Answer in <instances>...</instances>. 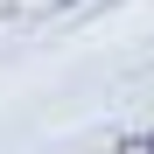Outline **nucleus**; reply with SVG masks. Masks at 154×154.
Instances as JSON below:
<instances>
[{
	"label": "nucleus",
	"instance_id": "obj_1",
	"mask_svg": "<svg viewBox=\"0 0 154 154\" xmlns=\"http://www.w3.org/2000/svg\"><path fill=\"white\" fill-rule=\"evenodd\" d=\"M119 154H154V133H126V140H119Z\"/></svg>",
	"mask_w": 154,
	"mask_h": 154
},
{
	"label": "nucleus",
	"instance_id": "obj_2",
	"mask_svg": "<svg viewBox=\"0 0 154 154\" xmlns=\"http://www.w3.org/2000/svg\"><path fill=\"white\" fill-rule=\"evenodd\" d=\"M56 7H77V0H56Z\"/></svg>",
	"mask_w": 154,
	"mask_h": 154
}]
</instances>
